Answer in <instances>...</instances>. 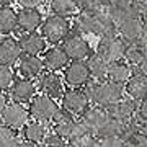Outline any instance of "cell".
Instances as JSON below:
<instances>
[{
	"instance_id": "1",
	"label": "cell",
	"mask_w": 147,
	"mask_h": 147,
	"mask_svg": "<svg viewBox=\"0 0 147 147\" xmlns=\"http://www.w3.org/2000/svg\"><path fill=\"white\" fill-rule=\"evenodd\" d=\"M75 25L79 31L85 34H95V36H105L118 31V23L111 18L108 10L101 7L92 11H80Z\"/></svg>"
},
{
	"instance_id": "2",
	"label": "cell",
	"mask_w": 147,
	"mask_h": 147,
	"mask_svg": "<svg viewBox=\"0 0 147 147\" xmlns=\"http://www.w3.org/2000/svg\"><path fill=\"white\" fill-rule=\"evenodd\" d=\"M126 47H127V42L123 39V36L119 33L116 31V33L105 34V36H100V41H98V46H96V53L111 64V62L124 59Z\"/></svg>"
},
{
	"instance_id": "3",
	"label": "cell",
	"mask_w": 147,
	"mask_h": 147,
	"mask_svg": "<svg viewBox=\"0 0 147 147\" xmlns=\"http://www.w3.org/2000/svg\"><path fill=\"white\" fill-rule=\"evenodd\" d=\"M41 33L51 44H59L69 36V21L65 20V16L54 13L42 21Z\"/></svg>"
},
{
	"instance_id": "4",
	"label": "cell",
	"mask_w": 147,
	"mask_h": 147,
	"mask_svg": "<svg viewBox=\"0 0 147 147\" xmlns=\"http://www.w3.org/2000/svg\"><path fill=\"white\" fill-rule=\"evenodd\" d=\"M124 93H126V84H119V82L108 79L105 82H100L98 85L95 103L103 108H108V106L115 105L116 101H119L124 96Z\"/></svg>"
},
{
	"instance_id": "5",
	"label": "cell",
	"mask_w": 147,
	"mask_h": 147,
	"mask_svg": "<svg viewBox=\"0 0 147 147\" xmlns=\"http://www.w3.org/2000/svg\"><path fill=\"white\" fill-rule=\"evenodd\" d=\"M57 111H59L57 103L49 95H44V93L34 95V98L30 101V113L36 119L53 121V118L57 115Z\"/></svg>"
},
{
	"instance_id": "6",
	"label": "cell",
	"mask_w": 147,
	"mask_h": 147,
	"mask_svg": "<svg viewBox=\"0 0 147 147\" xmlns=\"http://www.w3.org/2000/svg\"><path fill=\"white\" fill-rule=\"evenodd\" d=\"M0 116H2L3 124L13 127V129H23V126H25L28 123V119H30L31 113H30V108L26 110L21 101L15 100V101H11V103H8V105L5 106V110L0 113Z\"/></svg>"
},
{
	"instance_id": "7",
	"label": "cell",
	"mask_w": 147,
	"mask_h": 147,
	"mask_svg": "<svg viewBox=\"0 0 147 147\" xmlns=\"http://www.w3.org/2000/svg\"><path fill=\"white\" fill-rule=\"evenodd\" d=\"M92 79L88 64L84 61H72L70 64H67L65 72H64V80L65 84L70 87H82L88 80Z\"/></svg>"
},
{
	"instance_id": "8",
	"label": "cell",
	"mask_w": 147,
	"mask_h": 147,
	"mask_svg": "<svg viewBox=\"0 0 147 147\" xmlns=\"http://www.w3.org/2000/svg\"><path fill=\"white\" fill-rule=\"evenodd\" d=\"M64 49L65 53L69 54V57L72 61H85L88 59V56L92 54V47H90L88 41L84 39V38L74 33V34H69L65 39H64Z\"/></svg>"
},
{
	"instance_id": "9",
	"label": "cell",
	"mask_w": 147,
	"mask_h": 147,
	"mask_svg": "<svg viewBox=\"0 0 147 147\" xmlns=\"http://www.w3.org/2000/svg\"><path fill=\"white\" fill-rule=\"evenodd\" d=\"M88 105L90 100L84 90H79V87H74L62 95V108H65L72 115H82L88 108Z\"/></svg>"
},
{
	"instance_id": "10",
	"label": "cell",
	"mask_w": 147,
	"mask_h": 147,
	"mask_svg": "<svg viewBox=\"0 0 147 147\" xmlns=\"http://www.w3.org/2000/svg\"><path fill=\"white\" fill-rule=\"evenodd\" d=\"M106 10L116 23H121L126 18L139 16V0H113Z\"/></svg>"
},
{
	"instance_id": "11",
	"label": "cell",
	"mask_w": 147,
	"mask_h": 147,
	"mask_svg": "<svg viewBox=\"0 0 147 147\" xmlns=\"http://www.w3.org/2000/svg\"><path fill=\"white\" fill-rule=\"evenodd\" d=\"M137 108H139V101L132 96H123L119 101H116L115 105L108 106V115L111 118H116V119L123 121V123H127L132 116L137 113Z\"/></svg>"
},
{
	"instance_id": "12",
	"label": "cell",
	"mask_w": 147,
	"mask_h": 147,
	"mask_svg": "<svg viewBox=\"0 0 147 147\" xmlns=\"http://www.w3.org/2000/svg\"><path fill=\"white\" fill-rule=\"evenodd\" d=\"M38 90L53 98H59L64 95V82L56 74V70L42 72L38 79Z\"/></svg>"
},
{
	"instance_id": "13",
	"label": "cell",
	"mask_w": 147,
	"mask_h": 147,
	"mask_svg": "<svg viewBox=\"0 0 147 147\" xmlns=\"http://www.w3.org/2000/svg\"><path fill=\"white\" fill-rule=\"evenodd\" d=\"M44 67H46L44 59H41L38 54H25L18 64L21 77H26V79H38L44 72Z\"/></svg>"
},
{
	"instance_id": "14",
	"label": "cell",
	"mask_w": 147,
	"mask_h": 147,
	"mask_svg": "<svg viewBox=\"0 0 147 147\" xmlns=\"http://www.w3.org/2000/svg\"><path fill=\"white\" fill-rule=\"evenodd\" d=\"M38 90V85H34L33 79H18L15 80L10 87V95L11 98L16 101H21V103H30V101L34 98Z\"/></svg>"
},
{
	"instance_id": "15",
	"label": "cell",
	"mask_w": 147,
	"mask_h": 147,
	"mask_svg": "<svg viewBox=\"0 0 147 147\" xmlns=\"http://www.w3.org/2000/svg\"><path fill=\"white\" fill-rule=\"evenodd\" d=\"M144 23L139 16H131V18H126L121 23H118V33H119L123 39L129 44V42H136L139 41L142 31H144Z\"/></svg>"
},
{
	"instance_id": "16",
	"label": "cell",
	"mask_w": 147,
	"mask_h": 147,
	"mask_svg": "<svg viewBox=\"0 0 147 147\" xmlns=\"http://www.w3.org/2000/svg\"><path fill=\"white\" fill-rule=\"evenodd\" d=\"M108 118H110L108 110L103 108V106H100V105H96V103H93V106H88L82 113V121L90 127V131L93 132V134L105 124V121Z\"/></svg>"
},
{
	"instance_id": "17",
	"label": "cell",
	"mask_w": 147,
	"mask_h": 147,
	"mask_svg": "<svg viewBox=\"0 0 147 147\" xmlns=\"http://www.w3.org/2000/svg\"><path fill=\"white\" fill-rule=\"evenodd\" d=\"M126 95L136 98L137 101L147 98V74L139 70H134L131 79L126 82Z\"/></svg>"
},
{
	"instance_id": "18",
	"label": "cell",
	"mask_w": 147,
	"mask_h": 147,
	"mask_svg": "<svg viewBox=\"0 0 147 147\" xmlns=\"http://www.w3.org/2000/svg\"><path fill=\"white\" fill-rule=\"evenodd\" d=\"M21 53H23V49L20 46V41H16L10 36L0 39V64L13 65L20 59Z\"/></svg>"
},
{
	"instance_id": "19",
	"label": "cell",
	"mask_w": 147,
	"mask_h": 147,
	"mask_svg": "<svg viewBox=\"0 0 147 147\" xmlns=\"http://www.w3.org/2000/svg\"><path fill=\"white\" fill-rule=\"evenodd\" d=\"M47 121H41L36 119L34 121H28L26 124L23 126V137L25 141L30 142L31 146H36V144H41L47 136Z\"/></svg>"
},
{
	"instance_id": "20",
	"label": "cell",
	"mask_w": 147,
	"mask_h": 147,
	"mask_svg": "<svg viewBox=\"0 0 147 147\" xmlns=\"http://www.w3.org/2000/svg\"><path fill=\"white\" fill-rule=\"evenodd\" d=\"M42 25V15L38 8H23L18 11V28L23 33L36 31Z\"/></svg>"
},
{
	"instance_id": "21",
	"label": "cell",
	"mask_w": 147,
	"mask_h": 147,
	"mask_svg": "<svg viewBox=\"0 0 147 147\" xmlns=\"http://www.w3.org/2000/svg\"><path fill=\"white\" fill-rule=\"evenodd\" d=\"M20 46L23 49L25 54H39L46 51V38L42 34H38L36 31H30V33H23L21 38L18 39Z\"/></svg>"
},
{
	"instance_id": "22",
	"label": "cell",
	"mask_w": 147,
	"mask_h": 147,
	"mask_svg": "<svg viewBox=\"0 0 147 147\" xmlns=\"http://www.w3.org/2000/svg\"><path fill=\"white\" fill-rule=\"evenodd\" d=\"M53 131L59 136H62L64 139H67L70 137V132L74 129V124H75V119L72 118V113H69L65 108L57 111V115L53 118Z\"/></svg>"
},
{
	"instance_id": "23",
	"label": "cell",
	"mask_w": 147,
	"mask_h": 147,
	"mask_svg": "<svg viewBox=\"0 0 147 147\" xmlns=\"http://www.w3.org/2000/svg\"><path fill=\"white\" fill-rule=\"evenodd\" d=\"M69 61H70V57H69V54L65 53L64 47H51L44 54V64H46L47 70H61V69H65Z\"/></svg>"
},
{
	"instance_id": "24",
	"label": "cell",
	"mask_w": 147,
	"mask_h": 147,
	"mask_svg": "<svg viewBox=\"0 0 147 147\" xmlns=\"http://www.w3.org/2000/svg\"><path fill=\"white\" fill-rule=\"evenodd\" d=\"M90 74H92V79L98 80V82H105L108 80V69H110V62L105 57H101L98 53H92L87 59Z\"/></svg>"
},
{
	"instance_id": "25",
	"label": "cell",
	"mask_w": 147,
	"mask_h": 147,
	"mask_svg": "<svg viewBox=\"0 0 147 147\" xmlns=\"http://www.w3.org/2000/svg\"><path fill=\"white\" fill-rule=\"evenodd\" d=\"M134 74V69L127 61H116V62L110 64V69H108V79L115 80V82H119V84H126L127 80L131 79V75Z\"/></svg>"
},
{
	"instance_id": "26",
	"label": "cell",
	"mask_w": 147,
	"mask_h": 147,
	"mask_svg": "<svg viewBox=\"0 0 147 147\" xmlns=\"http://www.w3.org/2000/svg\"><path fill=\"white\" fill-rule=\"evenodd\" d=\"M95 136L98 137L100 141H103L106 137H113V136H124L126 137V123H123V121L110 116L105 121V124L95 132Z\"/></svg>"
},
{
	"instance_id": "27",
	"label": "cell",
	"mask_w": 147,
	"mask_h": 147,
	"mask_svg": "<svg viewBox=\"0 0 147 147\" xmlns=\"http://www.w3.org/2000/svg\"><path fill=\"white\" fill-rule=\"evenodd\" d=\"M18 28V13L10 5H0V34H10Z\"/></svg>"
},
{
	"instance_id": "28",
	"label": "cell",
	"mask_w": 147,
	"mask_h": 147,
	"mask_svg": "<svg viewBox=\"0 0 147 147\" xmlns=\"http://www.w3.org/2000/svg\"><path fill=\"white\" fill-rule=\"evenodd\" d=\"M10 146H31L25 141V137H20L16 134V129L2 124L0 126V147H10Z\"/></svg>"
},
{
	"instance_id": "29",
	"label": "cell",
	"mask_w": 147,
	"mask_h": 147,
	"mask_svg": "<svg viewBox=\"0 0 147 147\" xmlns=\"http://www.w3.org/2000/svg\"><path fill=\"white\" fill-rule=\"evenodd\" d=\"M147 51L144 47L139 44V42H129L126 47V54H124V59H126L127 62L131 64L132 67H139L146 57Z\"/></svg>"
},
{
	"instance_id": "30",
	"label": "cell",
	"mask_w": 147,
	"mask_h": 147,
	"mask_svg": "<svg viewBox=\"0 0 147 147\" xmlns=\"http://www.w3.org/2000/svg\"><path fill=\"white\" fill-rule=\"evenodd\" d=\"M51 10L56 15L61 16H72L75 11L79 10V7L75 3V0H51Z\"/></svg>"
},
{
	"instance_id": "31",
	"label": "cell",
	"mask_w": 147,
	"mask_h": 147,
	"mask_svg": "<svg viewBox=\"0 0 147 147\" xmlns=\"http://www.w3.org/2000/svg\"><path fill=\"white\" fill-rule=\"evenodd\" d=\"M15 82V74L11 70L10 65L7 64H0V90H8L11 84Z\"/></svg>"
},
{
	"instance_id": "32",
	"label": "cell",
	"mask_w": 147,
	"mask_h": 147,
	"mask_svg": "<svg viewBox=\"0 0 147 147\" xmlns=\"http://www.w3.org/2000/svg\"><path fill=\"white\" fill-rule=\"evenodd\" d=\"M124 146H144V147H147V134L144 131H136V132L127 134Z\"/></svg>"
},
{
	"instance_id": "33",
	"label": "cell",
	"mask_w": 147,
	"mask_h": 147,
	"mask_svg": "<svg viewBox=\"0 0 147 147\" xmlns=\"http://www.w3.org/2000/svg\"><path fill=\"white\" fill-rule=\"evenodd\" d=\"M98 85H100V82L98 80H92V82H87V84L84 85V92H85V95H87V98L90 100V103L93 105L95 103V98H96V90H98Z\"/></svg>"
},
{
	"instance_id": "34",
	"label": "cell",
	"mask_w": 147,
	"mask_h": 147,
	"mask_svg": "<svg viewBox=\"0 0 147 147\" xmlns=\"http://www.w3.org/2000/svg\"><path fill=\"white\" fill-rule=\"evenodd\" d=\"M42 146H69V141L64 139L62 136L56 134V132H53V134L46 136V139L42 141Z\"/></svg>"
},
{
	"instance_id": "35",
	"label": "cell",
	"mask_w": 147,
	"mask_h": 147,
	"mask_svg": "<svg viewBox=\"0 0 147 147\" xmlns=\"http://www.w3.org/2000/svg\"><path fill=\"white\" fill-rule=\"evenodd\" d=\"M75 3H77L80 11H92V10L100 8L98 3H96V0H75ZM101 8H103V7H101Z\"/></svg>"
},
{
	"instance_id": "36",
	"label": "cell",
	"mask_w": 147,
	"mask_h": 147,
	"mask_svg": "<svg viewBox=\"0 0 147 147\" xmlns=\"http://www.w3.org/2000/svg\"><path fill=\"white\" fill-rule=\"evenodd\" d=\"M139 18L147 26V0H139Z\"/></svg>"
},
{
	"instance_id": "37",
	"label": "cell",
	"mask_w": 147,
	"mask_h": 147,
	"mask_svg": "<svg viewBox=\"0 0 147 147\" xmlns=\"http://www.w3.org/2000/svg\"><path fill=\"white\" fill-rule=\"evenodd\" d=\"M23 8H38L39 5H42V0H16Z\"/></svg>"
},
{
	"instance_id": "38",
	"label": "cell",
	"mask_w": 147,
	"mask_h": 147,
	"mask_svg": "<svg viewBox=\"0 0 147 147\" xmlns=\"http://www.w3.org/2000/svg\"><path fill=\"white\" fill-rule=\"evenodd\" d=\"M137 115L141 116L142 119H147V98L139 101V108H137Z\"/></svg>"
},
{
	"instance_id": "39",
	"label": "cell",
	"mask_w": 147,
	"mask_h": 147,
	"mask_svg": "<svg viewBox=\"0 0 147 147\" xmlns=\"http://www.w3.org/2000/svg\"><path fill=\"white\" fill-rule=\"evenodd\" d=\"M136 42H139V44H141V46L147 51V26H144V31H142L141 38H139V41H136Z\"/></svg>"
},
{
	"instance_id": "40",
	"label": "cell",
	"mask_w": 147,
	"mask_h": 147,
	"mask_svg": "<svg viewBox=\"0 0 147 147\" xmlns=\"http://www.w3.org/2000/svg\"><path fill=\"white\" fill-rule=\"evenodd\" d=\"M7 105H8V98H7V95L3 93V90H0V113L5 110Z\"/></svg>"
},
{
	"instance_id": "41",
	"label": "cell",
	"mask_w": 147,
	"mask_h": 147,
	"mask_svg": "<svg viewBox=\"0 0 147 147\" xmlns=\"http://www.w3.org/2000/svg\"><path fill=\"white\" fill-rule=\"evenodd\" d=\"M113 0H96V3H98V7H103V8H108V5H110Z\"/></svg>"
},
{
	"instance_id": "42",
	"label": "cell",
	"mask_w": 147,
	"mask_h": 147,
	"mask_svg": "<svg viewBox=\"0 0 147 147\" xmlns=\"http://www.w3.org/2000/svg\"><path fill=\"white\" fill-rule=\"evenodd\" d=\"M137 69H141L142 72H146L147 74V54H146V57H144V61H142V64L139 65Z\"/></svg>"
},
{
	"instance_id": "43",
	"label": "cell",
	"mask_w": 147,
	"mask_h": 147,
	"mask_svg": "<svg viewBox=\"0 0 147 147\" xmlns=\"http://www.w3.org/2000/svg\"><path fill=\"white\" fill-rule=\"evenodd\" d=\"M15 0H0V5H11Z\"/></svg>"
},
{
	"instance_id": "44",
	"label": "cell",
	"mask_w": 147,
	"mask_h": 147,
	"mask_svg": "<svg viewBox=\"0 0 147 147\" xmlns=\"http://www.w3.org/2000/svg\"><path fill=\"white\" fill-rule=\"evenodd\" d=\"M2 124H3V121H2V116H0V126H2Z\"/></svg>"
}]
</instances>
